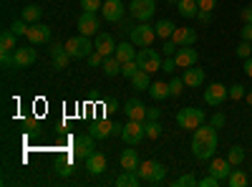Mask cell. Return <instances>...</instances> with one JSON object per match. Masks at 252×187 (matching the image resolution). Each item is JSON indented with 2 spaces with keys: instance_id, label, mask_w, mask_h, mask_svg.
Returning a JSON list of instances; mask_svg holds the SVG:
<instances>
[{
  "instance_id": "ee69618b",
  "label": "cell",
  "mask_w": 252,
  "mask_h": 187,
  "mask_svg": "<svg viewBox=\"0 0 252 187\" xmlns=\"http://www.w3.org/2000/svg\"><path fill=\"white\" fill-rule=\"evenodd\" d=\"M177 51H179V46L174 43V40H172V38H166V43L161 46V53H166V56H174Z\"/></svg>"
},
{
  "instance_id": "db71d44e",
  "label": "cell",
  "mask_w": 252,
  "mask_h": 187,
  "mask_svg": "<svg viewBox=\"0 0 252 187\" xmlns=\"http://www.w3.org/2000/svg\"><path fill=\"white\" fill-rule=\"evenodd\" d=\"M161 116V109H149L146 107V121H157Z\"/></svg>"
},
{
  "instance_id": "52a82bcc",
  "label": "cell",
  "mask_w": 252,
  "mask_h": 187,
  "mask_svg": "<svg viewBox=\"0 0 252 187\" xmlns=\"http://www.w3.org/2000/svg\"><path fill=\"white\" fill-rule=\"evenodd\" d=\"M154 8H157L154 0H131L129 13H131L134 20H139V23H146V20L154 15Z\"/></svg>"
},
{
  "instance_id": "e0dca14e",
  "label": "cell",
  "mask_w": 252,
  "mask_h": 187,
  "mask_svg": "<svg viewBox=\"0 0 252 187\" xmlns=\"http://www.w3.org/2000/svg\"><path fill=\"white\" fill-rule=\"evenodd\" d=\"M124 112H126V116L129 119H134V121H146V107L139 101V99H129L124 104Z\"/></svg>"
},
{
  "instance_id": "4dcf8cb0",
  "label": "cell",
  "mask_w": 252,
  "mask_h": 187,
  "mask_svg": "<svg viewBox=\"0 0 252 187\" xmlns=\"http://www.w3.org/2000/svg\"><path fill=\"white\" fill-rule=\"evenodd\" d=\"M101 69H103V74H106V76H116V74H121V61L116 56H106Z\"/></svg>"
},
{
  "instance_id": "d6986e66",
  "label": "cell",
  "mask_w": 252,
  "mask_h": 187,
  "mask_svg": "<svg viewBox=\"0 0 252 187\" xmlns=\"http://www.w3.org/2000/svg\"><path fill=\"white\" fill-rule=\"evenodd\" d=\"M51 58H53V66L56 69H66L68 66V61H71V53L66 51V43H53V48H51Z\"/></svg>"
},
{
  "instance_id": "603a6c76",
  "label": "cell",
  "mask_w": 252,
  "mask_h": 187,
  "mask_svg": "<svg viewBox=\"0 0 252 187\" xmlns=\"http://www.w3.org/2000/svg\"><path fill=\"white\" fill-rule=\"evenodd\" d=\"M89 134H91L94 139H106V137H111V134H114V124H111V121H106V119H101V121H96L94 127L89 129Z\"/></svg>"
},
{
  "instance_id": "9f6ffc18",
  "label": "cell",
  "mask_w": 252,
  "mask_h": 187,
  "mask_svg": "<svg viewBox=\"0 0 252 187\" xmlns=\"http://www.w3.org/2000/svg\"><path fill=\"white\" fill-rule=\"evenodd\" d=\"M61 175H71V164H61V167H56Z\"/></svg>"
},
{
  "instance_id": "f546056e",
  "label": "cell",
  "mask_w": 252,
  "mask_h": 187,
  "mask_svg": "<svg viewBox=\"0 0 252 187\" xmlns=\"http://www.w3.org/2000/svg\"><path fill=\"white\" fill-rule=\"evenodd\" d=\"M177 8H179V13H182L184 18H197V13H199L197 0H179Z\"/></svg>"
},
{
  "instance_id": "9a60e30c",
  "label": "cell",
  "mask_w": 252,
  "mask_h": 187,
  "mask_svg": "<svg viewBox=\"0 0 252 187\" xmlns=\"http://www.w3.org/2000/svg\"><path fill=\"white\" fill-rule=\"evenodd\" d=\"M172 40L177 46H194L197 43V31L187 28V26H177L174 33H172Z\"/></svg>"
},
{
  "instance_id": "b9f144b4",
  "label": "cell",
  "mask_w": 252,
  "mask_h": 187,
  "mask_svg": "<svg viewBox=\"0 0 252 187\" xmlns=\"http://www.w3.org/2000/svg\"><path fill=\"white\" fill-rule=\"evenodd\" d=\"M81 8L89 10V13H96L103 8V0H81Z\"/></svg>"
},
{
  "instance_id": "f35d334b",
  "label": "cell",
  "mask_w": 252,
  "mask_h": 187,
  "mask_svg": "<svg viewBox=\"0 0 252 187\" xmlns=\"http://www.w3.org/2000/svg\"><path fill=\"white\" fill-rule=\"evenodd\" d=\"M237 56L240 58H250L252 56V40H240L237 43Z\"/></svg>"
},
{
  "instance_id": "c3c4849f",
  "label": "cell",
  "mask_w": 252,
  "mask_h": 187,
  "mask_svg": "<svg viewBox=\"0 0 252 187\" xmlns=\"http://www.w3.org/2000/svg\"><path fill=\"white\" fill-rule=\"evenodd\" d=\"M197 5H199V10H209V13H212L215 5H217V0H197Z\"/></svg>"
},
{
  "instance_id": "f6af8a7d",
  "label": "cell",
  "mask_w": 252,
  "mask_h": 187,
  "mask_svg": "<svg viewBox=\"0 0 252 187\" xmlns=\"http://www.w3.org/2000/svg\"><path fill=\"white\" fill-rule=\"evenodd\" d=\"M103 58H106V56H103V53H98V51H94L91 56H89V64L96 69V66H103Z\"/></svg>"
},
{
  "instance_id": "484cf974",
  "label": "cell",
  "mask_w": 252,
  "mask_h": 187,
  "mask_svg": "<svg viewBox=\"0 0 252 187\" xmlns=\"http://www.w3.org/2000/svg\"><path fill=\"white\" fill-rule=\"evenodd\" d=\"M119 162H121V170H139V164H141L136 150H124L121 157H119Z\"/></svg>"
},
{
  "instance_id": "11a10c76",
  "label": "cell",
  "mask_w": 252,
  "mask_h": 187,
  "mask_svg": "<svg viewBox=\"0 0 252 187\" xmlns=\"http://www.w3.org/2000/svg\"><path fill=\"white\" fill-rule=\"evenodd\" d=\"M245 74L252 78V56H250V58H245Z\"/></svg>"
},
{
  "instance_id": "d6a6232c",
  "label": "cell",
  "mask_w": 252,
  "mask_h": 187,
  "mask_svg": "<svg viewBox=\"0 0 252 187\" xmlns=\"http://www.w3.org/2000/svg\"><path fill=\"white\" fill-rule=\"evenodd\" d=\"M174 23H172V20H159V23L154 26V31H157V36L159 38H172V33H174Z\"/></svg>"
},
{
  "instance_id": "30bf717a",
  "label": "cell",
  "mask_w": 252,
  "mask_h": 187,
  "mask_svg": "<svg viewBox=\"0 0 252 187\" xmlns=\"http://www.w3.org/2000/svg\"><path fill=\"white\" fill-rule=\"evenodd\" d=\"M76 26H78V33H81V36H89V38H91V36H98V28H101L96 13H89V10H83V13L78 15V23H76Z\"/></svg>"
},
{
  "instance_id": "7a4b0ae2",
  "label": "cell",
  "mask_w": 252,
  "mask_h": 187,
  "mask_svg": "<svg viewBox=\"0 0 252 187\" xmlns=\"http://www.w3.org/2000/svg\"><path fill=\"white\" fill-rule=\"evenodd\" d=\"M136 172H139V177H141L144 182H149V185H159V182H164V177H166V167H164L161 162H154V159L141 162Z\"/></svg>"
},
{
  "instance_id": "5bb4252c",
  "label": "cell",
  "mask_w": 252,
  "mask_h": 187,
  "mask_svg": "<svg viewBox=\"0 0 252 187\" xmlns=\"http://www.w3.org/2000/svg\"><path fill=\"white\" fill-rule=\"evenodd\" d=\"M227 96H229V89L222 86V84H212L209 89H204V101L209 104V107H220Z\"/></svg>"
},
{
  "instance_id": "681fc988",
  "label": "cell",
  "mask_w": 252,
  "mask_h": 187,
  "mask_svg": "<svg viewBox=\"0 0 252 187\" xmlns=\"http://www.w3.org/2000/svg\"><path fill=\"white\" fill-rule=\"evenodd\" d=\"M240 38H242V40H252V23H245V26L240 28Z\"/></svg>"
},
{
  "instance_id": "f5cc1de1",
  "label": "cell",
  "mask_w": 252,
  "mask_h": 187,
  "mask_svg": "<svg viewBox=\"0 0 252 187\" xmlns=\"http://www.w3.org/2000/svg\"><path fill=\"white\" fill-rule=\"evenodd\" d=\"M174 69H177V61H174V56H169V58L161 64V71H169V74H172Z\"/></svg>"
},
{
  "instance_id": "d590c367",
  "label": "cell",
  "mask_w": 252,
  "mask_h": 187,
  "mask_svg": "<svg viewBox=\"0 0 252 187\" xmlns=\"http://www.w3.org/2000/svg\"><path fill=\"white\" fill-rule=\"evenodd\" d=\"M144 129H146V137H149V139H159V137H161V124H159V119H157V121H144Z\"/></svg>"
},
{
  "instance_id": "f907efd6",
  "label": "cell",
  "mask_w": 252,
  "mask_h": 187,
  "mask_svg": "<svg viewBox=\"0 0 252 187\" xmlns=\"http://www.w3.org/2000/svg\"><path fill=\"white\" fill-rule=\"evenodd\" d=\"M197 20H199L202 26H207V23H212V13H209V10H199V13H197Z\"/></svg>"
},
{
  "instance_id": "4fadbf2b",
  "label": "cell",
  "mask_w": 252,
  "mask_h": 187,
  "mask_svg": "<svg viewBox=\"0 0 252 187\" xmlns=\"http://www.w3.org/2000/svg\"><path fill=\"white\" fill-rule=\"evenodd\" d=\"M197 58H199V53H197V48H192V46H179V51L174 53V61H177L179 69L197 66Z\"/></svg>"
},
{
  "instance_id": "44dd1931",
  "label": "cell",
  "mask_w": 252,
  "mask_h": 187,
  "mask_svg": "<svg viewBox=\"0 0 252 187\" xmlns=\"http://www.w3.org/2000/svg\"><path fill=\"white\" fill-rule=\"evenodd\" d=\"M229 172H232V164H229V159H220V157H215L212 164H209V175H215V177H220V180H227Z\"/></svg>"
},
{
  "instance_id": "ab89813d",
  "label": "cell",
  "mask_w": 252,
  "mask_h": 187,
  "mask_svg": "<svg viewBox=\"0 0 252 187\" xmlns=\"http://www.w3.org/2000/svg\"><path fill=\"white\" fill-rule=\"evenodd\" d=\"M227 89H229V99H235V101H240V99L247 96V91H245L242 84H232V86H227Z\"/></svg>"
},
{
  "instance_id": "74e56055",
  "label": "cell",
  "mask_w": 252,
  "mask_h": 187,
  "mask_svg": "<svg viewBox=\"0 0 252 187\" xmlns=\"http://www.w3.org/2000/svg\"><path fill=\"white\" fill-rule=\"evenodd\" d=\"M184 78H179V76H174L172 81H169V91H172V96H179L182 91H184Z\"/></svg>"
},
{
  "instance_id": "836d02e7",
  "label": "cell",
  "mask_w": 252,
  "mask_h": 187,
  "mask_svg": "<svg viewBox=\"0 0 252 187\" xmlns=\"http://www.w3.org/2000/svg\"><path fill=\"white\" fill-rule=\"evenodd\" d=\"M227 185L229 187H245L247 185V175L242 170H232V172H229V177H227Z\"/></svg>"
},
{
  "instance_id": "8fae6325",
  "label": "cell",
  "mask_w": 252,
  "mask_h": 187,
  "mask_svg": "<svg viewBox=\"0 0 252 187\" xmlns=\"http://www.w3.org/2000/svg\"><path fill=\"white\" fill-rule=\"evenodd\" d=\"M28 43L31 46H40V43H48V40H51V28L46 26V23H40V20H38V23H31V28H28Z\"/></svg>"
},
{
  "instance_id": "cb8c5ba5",
  "label": "cell",
  "mask_w": 252,
  "mask_h": 187,
  "mask_svg": "<svg viewBox=\"0 0 252 187\" xmlns=\"http://www.w3.org/2000/svg\"><path fill=\"white\" fill-rule=\"evenodd\" d=\"M86 170L91 175H101V172H106V157H103L101 152H94L89 159H86Z\"/></svg>"
},
{
  "instance_id": "83f0119b",
  "label": "cell",
  "mask_w": 252,
  "mask_h": 187,
  "mask_svg": "<svg viewBox=\"0 0 252 187\" xmlns=\"http://www.w3.org/2000/svg\"><path fill=\"white\" fill-rule=\"evenodd\" d=\"M15 33L13 31H3L0 33V53H13L18 46H15Z\"/></svg>"
},
{
  "instance_id": "60d3db41",
  "label": "cell",
  "mask_w": 252,
  "mask_h": 187,
  "mask_svg": "<svg viewBox=\"0 0 252 187\" xmlns=\"http://www.w3.org/2000/svg\"><path fill=\"white\" fill-rule=\"evenodd\" d=\"M197 185H199V180L192 177V175H182V177L174 182V187H197Z\"/></svg>"
},
{
  "instance_id": "e575fe53",
  "label": "cell",
  "mask_w": 252,
  "mask_h": 187,
  "mask_svg": "<svg viewBox=\"0 0 252 187\" xmlns=\"http://www.w3.org/2000/svg\"><path fill=\"white\" fill-rule=\"evenodd\" d=\"M227 159H229V164H232V167H237V164H242V162H245V150L240 147V144H235V147L229 150Z\"/></svg>"
},
{
  "instance_id": "4316f807",
  "label": "cell",
  "mask_w": 252,
  "mask_h": 187,
  "mask_svg": "<svg viewBox=\"0 0 252 187\" xmlns=\"http://www.w3.org/2000/svg\"><path fill=\"white\" fill-rule=\"evenodd\" d=\"M149 94H152L154 101H164L166 96H172V91H169V81H154V84L149 86Z\"/></svg>"
},
{
  "instance_id": "2e32d148",
  "label": "cell",
  "mask_w": 252,
  "mask_h": 187,
  "mask_svg": "<svg viewBox=\"0 0 252 187\" xmlns=\"http://www.w3.org/2000/svg\"><path fill=\"white\" fill-rule=\"evenodd\" d=\"M13 56H15V66H20V69H28V66L35 64V48H33V46L15 48Z\"/></svg>"
},
{
  "instance_id": "7bdbcfd3",
  "label": "cell",
  "mask_w": 252,
  "mask_h": 187,
  "mask_svg": "<svg viewBox=\"0 0 252 187\" xmlns=\"http://www.w3.org/2000/svg\"><path fill=\"white\" fill-rule=\"evenodd\" d=\"M136 71H139V64H136V58H134V61H126V64H121V74H124V76H129V78H131V76H134Z\"/></svg>"
},
{
  "instance_id": "8d00e7d4",
  "label": "cell",
  "mask_w": 252,
  "mask_h": 187,
  "mask_svg": "<svg viewBox=\"0 0 252 187\" xmlns=\"http://www.w3.org/2000/svg\"><path fill=\"white\" fill-rule=\"evenodd\" d=\"M28 28H31V26L26 23L23 18H20V20H15V23L10 26V31H13V33H15L18 38H20V36H28Z\"/></svg>"
},
{
  "instance_id": "5b68a950",
  "label": "cell",
  "mask_w": 252,
  "mask_h": 187,
  "mask_svg": "<svg viewBox=\"0 0 252 187\" xmlns=\"http://www.w3.org/2000/svg\"><path fill=\"white\" fill-rule=\"evenodd\" d=\"M204 112L202 109H194V107H187V109H179L177 112V124L182 129H197L204 124Z\"/></svg>"
},
{
  "instance_id": "3957f363",
  "label": "cell",
  "mask_w": 252,
  "mask_h": 187,
  "mask_svg": "<svg viewBox=\"0 0 252 187\" xmlns=\"http://www.w3.org/2000/svg\"><path fill=\"white\" fill-rule=\"evenodd\" d=\"M66 51L71 53V58H89L96 48H94V43L89 40V36H73V38H68L66 40Z\"/></svg>"
},
{
  "instance_id": "9c48e42d",
  "label": "cell",
  "mask_w": 252,
  "mask_h": 187,
  "mask_svg": "<svg viewBox=\"0 0 252 187\" xmlns=\"http://www.w3.org/2000/svg\"><path fill=\"white\" fill-rule=\"evenodd\" d=\"M146 137V129H144V121H129L126 127L121 129V139L129 144V147H134V144H139L141 139Z\"/></svg>"
},
{
  "instance_id": "277c9868",
  "label": "cell",
  "mask_w": 252,
  "mask_h": 187,
  "mask_svg": "<svg viewBox=\"0 0 252 187\" xmlns=\"http://www.w3.org/2000/svg\"><path fill=\"white\" fill-rule=\"evenodd\" d=\"M136 64H139V69H144V71H149V74H157V71H161V53H157L154 48H139V53H136Z\"/></svg>"
},
{
  "instance_id": "ac0fdd59",
  "label": "cell",
  "mask_w": 252,
  "mask_h": 187,
  "mask_svg": "<svg viewBox=\"0 0 252 187\" xmlns=\"http://www.w3.org/2000/svg\"><path fill=\"white\" fill-rule=\"evenodd\" d=\"M94 48H96L98 53H103V56H114V51H116L114 36H109V33H98V36H96V43H94Z\"/></svg>"
},
{
  "instance_id": "7c38bea8",
  "label": "cell",
  "mask_w": 252,
  "mask_h": 187,
  "mask_svg": "<svg viewBox=\"0 0 252 187\" xmlns=\"http://www.w3.org/2000/svg\"><path fill=\"white\" fill-rule=\"evenodd\" d=\"M101 15L109 20V23H121L124 20V3L121 0H103Z\"/></svg>"
},
{
  "instance_id": "816d5d0a",
  "label": "cell",
  "mask_w": 252,
  "mask_h": 187,
  "mask_svg": "<svg viewBox=\"0 0 252 187\" xmlns=\"http://www.w3.org/2000/svg\"><path fill=\"white\" fill-rule=\"evenodd\" d=\"M240 18H242V23H252V5H245L240 10Z\"/></svg>"
},
{
  "instance_id": "6f0895ef",
  "label": "cell",
  "mask_w": 252,
  "mask_h": 187,
  "mask_svg": "<svg viewBox=\"0 0 252 187\" xmlns=\"http://www.w3.org/2000/svg\"><path fill=\"white\" fill-rule=\"evenodd\" d=\"M245 99H247V104L252 107V91H247V96H245Z\"/></svg>"
},
{
  "instance_id": "8992f818",
  "label": "cell",
  "mask_w": 252,
  "mask_h": 187,
  "mask_svg": "<svg viewBox=\"0 0 252 187\" xmlns=\"http://www.w3.org/2000/svg\"><path fill=\"white\" fill-rule=\"evenodd\" d=\"M129 36H131V43H134L136 48H146V46L154 43L157 31H154V26H149V23H139V26H134V28L129 31Z\"/></svg>"
},
{
  "instance_id": "7402d4cb",
  "label": "cell",
  "mask_w": 252,
  "mask_h": 187,
  "mask_svg": "<svg viewBox=\"0 0 252 187\" xmlns=\"http://www.w3.org/2000/svg\"><path fill=\"white\" fill-rule=\"evenodd\" d=\"M136 48H134V43L131 40H124V43H116V51H114V56L121 61V64H126V61H134L136 58Z\"/></svg>"
},
{
  "instance_id": "ba28073f",
  "label": "cell",
  "mask_w": 252,
  "mask_h": 187,
  "mask_svg": "<svg viewBox=\"0 0 252 187\" xmlns=\"http://www.w3.org/2000/svg\"><path fill=\"white\" fill-rule=\"evenodd\" d=\"M96 152V147H94V137L91 134H78L76 139H73V159H89L91 154Z\"/></svg>"
},
{
  "instance_id": "6da1fadb",
  "label": "cell",
  "mask_w": 252,
  "mask_h": 187,
  "mask_svg": "<svg viewBox=\"0 0 252 187\" xmlns=\"http://www.w3.org/2000/svg\"><path fill=\"white\" fill-rule=\"evenodd\" d=\"M217 129L212 127V124H202V127L194 129V137H192V152L199 162L204 159H212L217 154Z\"/></svg>"
},
{
  "instance_id": "ffe728a7",
  "label": "cell",
  "mask_w": 252,
  "mask_h": 187,
  "mask_svg": "<svg viewBox=\"0 0 252 187\" xmlns=\"http://www.w3.org/2000/svg\"><path fill=\"white\" fill-rule=\"evenodd\" d=\"M184 84L187 86H192V89H197V86H202L204 84V69H199V66H189V69H184Z\"/></svg>"
},
{
  "instance_id": "d4e9b609",
  "label": "cell",
  "mask_w": 252,
  "mask_h": 187,
  "mask_svg": "<svg viewBox=\"0 0 252 187\" xmlns=\"http://www.w3.org/2000/svg\"><path fill=\"white\" fill-rule=\"evenodd\" d=\"M139 182H144V180L139 177L136 170H124V172L116 177V187H136Z\"/></svg>"
},
{
  "instance_id": "1f68e13d",
  "label": "cell",
  "mask_w": 252,
  "mask_h": 187,
  "mask_svg": "<svg viewBox=\"0 0 252 187\" xmlns=\"http://www.w3.org/2000/svg\"><path fill=\"white\" fill-rule=\"evenodd\" d=\"M40 15H43V8H40V5H26V8H23V15H20V18H23L26 23H38Z\"/></svg>"
},
{
  "instance_id": "f1b7e54d",
  "label": "cell",
  "mask_w": 252,
  "mask_h": 187,
  "mask_svg": "<svg viewBox=\"0 0 252 187\" xmlns=\"http://www.w3.org/2000/svg\"><path fill=\"white\" fill-rule=\"evenodd\" d=\"M131 84H134V89H146L149 91V86H152V78H149V71H144V69H139L134 76H131Z\"/></svg>"
},
{
  "instance_id": "bcb514c9",
  "label": "cell",
  "mask_w": 252,
  "mask_h": 187,
  "mask_svg": "<svg viewBox=\"0 0 252 187\" xmlns=\"http://www.w3.org/2000/svg\"><path fill=\"white\" fill-rule=\"evenodd\" d=\"M209 124H212L215 129H222V127H224V114H222V112L212 114V119H209Z\"/></svg>"
},
{
  "instance_id": "7dc6e473",
  "label": "cell",
  "mask_w": 252,
  "mask_h": 187,
  "mask_svg": "<svg viewBox=\"0 0 252 187\" xmlns=\"http://www.w3.org/2000/svg\"><path fill=\"white\" fill-rule=\"evenodd\" d=\"M222 180L220 177H215V175H209V177H204V180H199V187H217Z\"/></svg>"
}]
</instances>
